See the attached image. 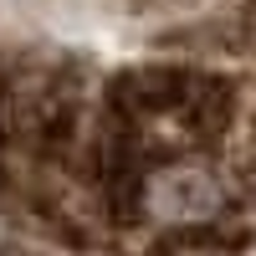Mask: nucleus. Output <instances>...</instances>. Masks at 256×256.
Returning a JSON list of instances; mask_svg holds the SVG:
<instances>
[{
  "label": "nucleus",
  "mask_w": 256,
  "mask_h": 256,
  "mask_svg": "<svg viewBox=\"0 0 256 256\" xmlns=\"http://www.w3.org/2000/svg\"><path fill=\"white\" fill-rule=\"evenodd\" d=\"M138 10H169V6H184V0H134Z\"/></svg>",
  "instance_id": "nucleus-3"
},
{
  "label": "nucleus",
  "mask_w": 256,
  "mask_h": 256,
  "mask_svg": "<svg viewBox=\"0 0 256 256\" xmlns=\"http://www.w3.org/2000/svg\"><path fill=\"white\" fill-rule=\"evenodd\" d=\"M220 180H226L230 220H236V230L251 241L256 236V92H251V102H241L236 128H230V138H226Z\"/></svg>",
  "instance_id": "nucleus-2"
},
{
  "label": "nucleus",
  "mask_w": 256,
  "mask_h": 256,
  "mask_svg": "<svg viewBox=\"0 0 256 256\" xmlns=\"http://www.w3.org/2000/svg\"><path fill=\"white\" fill-rule=\"evenodd\" d=\"M102 113V184L144 180L164 164L220 159L241 113V88L216 67L148 62L118 72L98 92Z\"/></svg>",
  "instance_id": "nucleus-1"
}]
</instances>
